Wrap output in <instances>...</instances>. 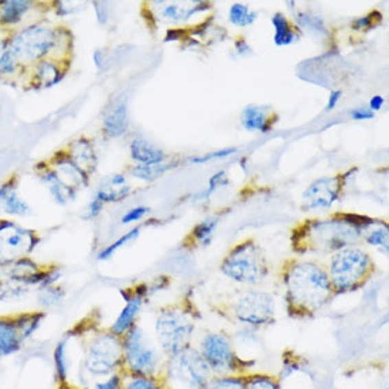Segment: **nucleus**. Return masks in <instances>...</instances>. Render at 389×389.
Listing matches in <instances>:
<instances>
[{
    "instance_id": "10",
    "label": "nucleus",
    "mask_w": 389,
    "mask_h": 389,
    "mask_svg": "<svg viewBox=\"0 0 389 389\" xmlns=\"http://www.w3.org/2000/svg\"><path fill=\"white\" fill-rule=\"evenodd\" d=\"M231 311L238 323L259 329L275 322L276 304L272 295L266 291L251 290L236 299Z\"/></svg>"
},
{
    "instance_id": "36",
    "label": "nucleus",
    "mask_w": 389,
    "mask_h": 389,
    "mask_svg": "<svg viewBox=\"0 0 389 389\" xmlns=\"http://www.w3.org/2000/svg\"><path fill=\"white\" fill-rule=\"evenodd\" d=\"M125 389H166L159 377H129Z\"/></svg>"
},
{
    "instance_id": "28",
    "label": "nucleus",
    "mask_w": 389,
    "mask_h": 389,
    "mask_svg": "<svg viewBox=\"0 0 389 389\" xmlns=\"http://www.w3.org/2000/svg\"><path fill=\"white\" fill-rule=\"evenodd\" d=\"M247 378L241 375L211 377L201 389H245Z\"/></svg>"
},
{
    "instance_id": "42",
    "label": "nucleus",
    "mask_w": 389,
    "mask_h": 389,
    "mask_svg": "<svg viewBox=\"0 0 389 389\" xmlns=\"http://www.w3.org/2000/svg\"><path fill=\"white\" fill-rule=\"evenodd\" d=\"M375 17H379V13L374 12L371 14L362 16V17L354 20L353 29L354 30H368V29H373L375 26Z\"/></svg>"
},
{
    "instance_id": "31",
    "label": "nucleus",
    "mask_w": 389,
    "mask_h": 389,
    "mask_svg": "<svg viewBox=\"0 0 389 389\" xmlns=\"http://www.w3.org/2000/svg\"><path fill=\"white\" fill-rule=\"evenodd\" d=\"M140 232H142V227H136V228L131 230L129 232H126L125 235L120 236L119 239H116L115 242H112L111 245H108L105 249H102V251L100 252L98 260H108V259H111L120 248L129 245L131 242H133L135 239H137V236L140 235Z\"/></svg>"
},
{
    "instance_id": "29",
    "label": "nucleus",
    "mask_w": 389,
    "mask_h": 389,
    "mask_svg": "<svg viewBox=\"0 0 389 389\" xmlns=\"http://www.w3.org/2000/svg\"><path fill=\"white\" fill-rule=\"evenodd\" d=\"M218 220L216 218H207V220L199 223L191 231V238L194 239V244L197 245H210L212 241V235L216 230Z\"/></svg>"
},
{
    "instance_id": "34",
    "label": "nucleus",
    "mask_w": 389,
    "mask_h": 389,
    "mask_svg": "<svg viewBox=\"0 0 389 389\" xmlns=\"http://www.w3.org/2000/svg\"><path fill=\"white\" fill-rule=\"evenodd\" d=\"M64 299V290L57 286H48V287H40L38 293V303L47 309L57 306Z\"/></svg>"
},
{
    "instance_id": "49",
    "label": "nucleus",
    "mask_w": 389,
    "mask_h": 389,
    "mask_svg": "<svg viewBox=\"0 0 389 389\" xmlns=\"http://www.w3.org/2000/svg\"><path fill=\"white\" fill-rule=\"evenodd\" d=\"M236 48H238V53H239V54H242V53H251V47L247 44L245 40L236 41Z\"/></svg>"
},
{
    "instance_id": "8",
    "label": "nucleus",
    "mask_w": 389,
    "mask_h": 389,
    "mask_svg": "<svg viewBox=\"0 0 389 389\" xmlns=\"http://www.w3.org/2000/svg\"><path fill=\"white\" fill-rule=\"evenodd\" d=\"M155 333L157 347L163 354L170 357L191 346L194 322L179 307L163 309L157 315Z\"/></svg>"
},
{
    "instance_id": "46",
    "label": "nucleus",
    "mask_w": 389,
    "mask_h": 389,
    "mask_svg": "<svg viewBox=\"0 0 389 389\" xmlns=\"http://www.w3.org/2000/svg\"><path fill=\"white\" fill-rule=\"evenodd\" d=\"M351 116L357 120H362V119H373L374 118V112L371 109L367 108H355L351 111Z\"/></svg>"
},
{
    "instance_id": "32",
    "label": "nucleus",
    "mask_w": 389,
    "mask_h": 389,
    "mask_svg": "<svg viewBox=\"0 0 389 389\" xmlns=\"http://www.w3.org/2000/svg\"><path fill=\"white\" fill-rule=\"evenodd\" d=\"M3 210L6 214L9 215H17V216H24V215H27L30 212V207L26 201H23L19 196H17V192H16V188L13 187L8 194H6V197L3 200Z\"/></svg>"
},
{
    "instance_id": "26",
    "label": "nucleus",
    "mask_w": 389,
    "mask_h": 389,
    "mask_svg": "<svg viewBox=\"0 0 389 389\" xmlns=\"http://www.w3.org/2000/svg\"><path fill=\"white\" fill-rule=\"evenodd\" d=\"M176 164L159 163V164H136L131 168L133 177H137L144 181H153L163 176L167 170H172Z\"/></svg>"
},
{
    "instance_id": "6",
    "label": "nucleus",
    "mask_w": 389,
    "mask_h": 389,
    "mask_svg": "<svg viewBox=\"0 0 389 389\" xmlns=\"http://www.w3.org/2000/svg\"><path fill=\"white\" fill-rule=\"evenodd\" d=\"M211 377L212 373L200 351L190 346L167 357L162 382L166 389L170 386L173 389H201Z\"/></svg>"
},
{
    "instance_id": "43",
    "label": "nucleus",
    "mask_w": 389,
    "mask_h": 389,
    "mask_svg": "<svg viewBox=\"0 0 389 389\" xmlns=\"http://www.w3.org/2000/svg\"><path fill=\"white\" fill-rule=\"evenodd\" d=\"M227 184V179H225V172H220V173H216L211 177L210 180V187L205 192V197H210L211 194L218 188V187H221V186H225Z\"/></svg>"
},
{
    "instance_id": "44",
    "label": "nucleus",
    "mask_w": 389,
    "mask_h": 389,
    "mask_svg": "<svg viewBox=\"0 0 389 389\" xmlns=\"http://www.w3.org/2000/svg\"><path fill=\"white\" fill-rule=\"evenodd\" d=\"M102 208H104V203H102V201H100L98 199H93V200L91 201V204L88 205V210H87V215H85V218H87V220H92V218L98 216V215L101 214Z\"/></svg>"
},
{
    "instance_id": "15",
    "label": "nucleus",
    "mask_w": 389,
    "mask_h": 389,
    "mask_svg": "<svg viewBox=\"0 0 389 389\" xmlns=\"http://www.w3.org/2000/svg\"><path fill=\"white\" fill-rule=\"evenodd\" d=\"M278 120V115L269 107H247L241 113V124L249 132H271Z\"/></svg>"
},
{
    "instance_id": "1",
    "label": "nucleus",
    "mask_w": 389,
    "mask_h": 389,
    "mask_svg": "<svg viewBox=\"0 0 389 389\" xmlns=\"http://www.w3.org/2000/svg\"><path fill=\"white\" fill-rule=\"evenodd\" d=\"M373 224L375 221L371 218L355 214H338L327 220L304 221L293 230L291 247L300 255L309 252L334 254L357 244L364 230Z\"/></svg>"
},
{
    "instance_id": "4",
    "label": "nucleus",
    "mask_w": 389,
    "mask_h": 389,
    "mask_svg": "<svg viewBox=\"0 0 389 389\" xmlns=\"http://www.w3.org/2000/svg\"><path fill=\"white\" fill-rule=\"evenodd\" d=\"M124 370L128 377H159L162 351L151 335L142 327L135 326L122 337Z\"/></svg>"
},
{
    "instance_id": "7",
    "label": "nucleus",
    "mask_w": 389,
    "mask_h": 389,
    "mask_svg": "<svg viewBox=\"0 0 389 389\" xmlns=\"http://www.w3.org/2000/svg\"><path fill=\"white\" fill-rule=\"evenodd\" d=\"M82 368L91 377H108L115 373H122V338L111 331L95 335L85 348Z\"/></svg>"
},
{
    "instance_id": "21",
    "label": "nucleus",
    "mask_w": 389,
    "mask_h": 389,
    "mask_svg": "<svg viewBox=\"0 0 389 389\" xmlns=\"http://www.w3.org/2000/svg\"><path fill=\"white\" fill-rule=\"evenodd\" d=\"M69 157L74 160V163L87 175L89 173V170L92 172L95 168L96 156L91 142L87 139H78L74 144H72Z\"/></svg>"
},
{
    "instance_id": "22",
    "label": "nucleus",
    "mask_w": 389,
    "mask_h": 389,
    "mask_svg": "<svg viewBox=\"0 0 389 389\" xmlns=\"http://www.w3.org/2000/svg\"><path fill=\"white\" fill-rule=\"evenodd\" d=\"M68 348H69V337H64L63 340L56 344L53 351V362H54V371H56V379L60 385H65L69 378V357H68Z\"/></svg>"
},
{
    "instance_id": "38",
    "label": "nucleus",
    "mask_w": 389,
    "mask_h": 389,
    "mask_svg": "<svg viewBox=\"0 0 389 389\" xmlns=\"http://www.w3.org/2000/svg\"><path fill=\"white\" fill-rule=\"evenodd\" d=\"M296 21L299 26L306 27L314 33H326V27L322 19H319L318 16H311V14H306V13H299L296 16Z\"/></svg>"
},
{
    "instance_id": "2",
    "label": "nucleus",
    "mask_w": 389,
    "mask_h": 389,
    "mask_svg": "<svg viewBox=\"0 0 389 389\" xmlns=\"http://www.w3.org/2000/svg\"><path fill=\"white\" fill-rule=\"evenodd\" d=\"M282 282L287 311L296 319L310 318L334 295L327 271L315 262L287 260L282 269Z\"/></svg>"
},
{
    "instance_id": "33",
    "label": "nucleus",
    "mask_w": 389,
    "mask_h": 389,
    "mask_svg": "<svg viewBox=\"0 0 389 389\" xmlns=\"http://www.w3.org/2000/svg\"><path fill=\"white\" fill-rule=\"evenodd\" d=\"M256 19V13L249 10L248 6L242 3H235L230 9V20L238 27H245L252 24Z\"/></svg>"
},
{
    "instance_id": "14",
    "label": "nucleus",
    "mask_w": 389,
    "mask_h": 389,
    "mask_svg": "<svg viewBox=\"0 0 389 389\" xmlns=\"http://www.w3.org/2000/svg\"><path fill=\"white\" fill-rule=\"evenodd\" d=\"M149 291V286L143 285V286H137L135 289L122 290L124 295V300H126V306L120 310V313L118 314L116 320L112 323L111 326V333L122 338L126 333H129L135 326H136V320L137 315L142 310L146 293Z\"/></svg>"
},
{
    "instance_id": "30",
    "label": "nucleus",
    "mask_w": 389,
    "mask_h": 389,
    "mask_svg": "<svg viewBox=\"0 0 389 389\" xmlns=\"http://www.w3.org/2000/svg\"><path fill=\"white\" fill-rule=\"evenodd\" d=\"M204 5L205 3L196 5V8H194V9H186V8H181L179 5H168V6H166L163 9L162 17L166 21H168V23H180V21L187 20L194 13H197L200 10H204L205 8H210V6H204Z\"/></svg>"
},
{
    "instance_id": "37",
    "label": "nucleus",
    "mask_w": 389,
    "mask_h": 389,
    "mask_svg": "<svg viewBox=\"0 0 389 389\" xmlns=\"http://www.w3.org/2000/svg\"><path fill=\"white\" fill-rule=\"evenodd\" d=\"M366 241H367L368 245L379 248L385 255L388 254L389 234H388V228L386 227H381V228H375V230L370 231L368 235L366 236Z\"/></svg>"
},
{
    "instance_id": "16",
    "label": "nucleus",
    "mask_w": 389,
    "mask_h": 389,
    "mask_svg": "<svg viewBox=\"0 0 389 389\" xmlns=\"http://www.w3.org/2000/svg\"><path fill=\"white\" fill-rule=\"evenodd\" d=\"M26 343L16 318H0V359L19 353Z\"/></svg>"
},
{
    "instance_id": "12",
    "label": "nucleus",
    "mask_w": 389,
    "mask_h": 389,
    "mask_svg": "<svg viewBox=\"0 0 389 389\" xmlns=\"http://www.w3.org/2000/svg\"><path fill=\"white\" fill-rule=\"evenodd\" d=\"M38 244V238L32 230L21 228L12 221H0V266H3V256L12 254V260L19 255H29Z\"/></svg>"
},
{
    "instance_id": "25",
    "label": "nucleus",
    "mask_w": 389,
    "mask_h": 389,
    "mask_svg": "<svg viewBox=\"0 0 389 389\" xmlns=\"http://www.w3.org/2000/svg\"><path fill=\"white\" fill-rule=\"evenodd\" d=\"M64 74H61V71L57 68V65L53 61H40L36 69V80L41 87L48 88L58 84L63 80Z\"/></svg>"
},
{
    "instance_id": "23",
    "label": "nucleus",
    "mask_w": 389,
    "mask_h": 389,
    "mask_svg": "<svg viewBox=\"0 0 389 389\" xmlns=\"http://www.w3.org/2000/svg\"><path fill=\"white\" fill-rule=\"evenodd\" d=\"M32 8V2L27 0H6L0 3V23L16 24Z\"/></svg>"
},
{
    "instance_id": "19",
    "label": "nucleus",
    "mask_w": 389,
    "mask_h": 389,
    "mask_svg": "<svg viewBox=\"0 0 389 389\" xmlns=\"http://www.w3.org/2000/svg\"><path fill=\"white\" fill-rule=\"evenodd\" d=\"M131 156L137 164H159L166 160L164 152L144 139H135L131 143Z\"/></svg>"
},
{
    "instance_id": "35",
    "label": "nucleus",
    "mask_w": 389,
    "mask_h": 389,
    "mask_svg": "<svg viewBox=\"0 0 389 389\" xmlns=\"http://www.w3.org/2000/svg\"><path fill=\"white\" fill-rule=\"evenodd\" d=\"M245 389H280V382L275 377L256 374L247 378Z\"/></svg>"
},
{
    "instance_id": "50",
    "label": "nucleus",
    "mask_w": 389,
    "mask_h": 389,
    "mask_svg": "<svg viewBox=\"0 0 389 389\" xmlns=\"http://www.w3.org/2000/svg\"><path fill=\"white\" fill-rule=\"evenodd\" d=\"M13 188V184L9 183V184H3L2 187H0V204L3 203L5 197H6V194Z\"/></svg>"
},
{
    "instance_id": "20",
    "label": "nucleus",
    "mask_w": 389,
    "mask_h": 389,
    "mask_svg": "<svg viewBox=\"0 0 389 389\" xmlns=\"http://www.w3.org/2000/svg\"><path fill=\"white\" fill-rule=\"evenodd\" d=\"M41 180L47 184L48 190H50L53 199L60 204L65 205L68 201L74 200L76 197V188L65 183L58 173L56 172H45L41 175Z\"/></svg>"
},
{
    "instance_id": "45",
    "label": "nucleus",
    "mask_w": 389,
    "mask_h": 389,
    "mask_svg": "<svg viewBox=\"0 0 389 389\" xmlns=\"http://www.w3.org/2000/svg\"><path fill=\"white\" fill-rule=\"evenodd\" d=\"M232 153H235V149H227V151H220V152L211 153V155H208V156H205V157L191 159V162H194V163H205V162H208V160H211V159H215V157H225V156H230V155H232Z\"/></svg>"
},
{
    "instance_id": "40",
    "label": "nucleus",
    "mask_w": 389,
    "mask_h": 389,
    "mask_svg": "<svg viewBox=\"0 0 389 389\" xmlns=\"http://www.w3.org/2000/svg\"><path fill=\"white\" fill-rule=\"evenodd\" d=\"M17 68V58L10 53L5 52L0 56V74H13Z\"/></svg>"
},
{
    "instance_id": "24",
    "label": "nucleus",
    "mask_w": 389,
    "mask_h": 389,
    "mask_svg": "<svg viewBox=\"0 0 389 389\" xmlns=\"http://www.w3.org/2000/svg\"><path fill=\"white\" fill-rule=\"evenodd\" d=\"M272 24L275 27L274 40L278 45H289V44L295 43L298 40V37H299L298 29L286 19V16L276 13L272 17Z\"/></svg>"
},
{
    "instance_id": "48",
    "label": "nucleus",
    "mask_w": 389,
    "mask_h": 389,
    "mask_svg": "<svg viewBox=\"0 0 389 389\" xmlns=\"http://www.w3.org/2000/svg\"><path fill=\"white\" fill-rule=\"evenodd\" d=\"M382 105H384V98H382V96H379V95H375L374 98L370 101V109H371L373 112L381 109Z\"/></svg>"
},
{
    "instance_id": "3",
    "label": "nucleus",
    "mask_w": 389,
    "mask_h": 389,
    "mask_svg": "<svg viewBox=\"0 0 389 389\" xmlns=\"http://www.w3.org/2000/svg\"><path fill=\"white\" fill-rule=\"evenodd\" d=\"M374 272L375 263L366 251L347 247L333 254L327 274L333 293L342 295L362 287Z\"/></svg>"
},
{
    "instance_id": "47",
    "label": "nucleus",
    "mask_w": 389,
    "mask_h": 389,
    "mask_svg": "<svg viewBox=\"0 0 389 389\" xmlns=\"http://www.w3.org/2000/svg\"><path fill=\"white\" fill-rule=\"evenodd\" d=\"M340 98H342V92H340V91H334V92H331L330 98H329V102H327V108H326V111H331V109H334V108H335V105H337V102L340 101Z\"/></svg>"
},
{
    "instance_id": "18",
    "label": "nucleus",
    "mask_w": 389,
    "mask_h": 389,
    "mask_svg": "<svg viewBox=\"0 0 389 389\" xmlns=\"http://www.w3.org/2000/svg\"><path fill=\"white\" fill-rule=\"evenodd\" d=\"M131 191V187L126 184V177L124 175H111L107 177L98 191H96L95 199H98L102 203H116L124 200Z\"/></svg>"
},
{
    "instance_id": "13",
    "label": "nucleus",
    "mask_w": 389,
    "mask_h": 389,
    "mask_svg": "<svg viewBox=\"0 0 389 389\" xmlns=\"http://www.w3.org/2000/svg\"><path fill=\"white\" fill-rule=\"evenodd\" d=\"M346 176L322 177L311 183L303 192V210H319L331 207L342 196Z\"/></svg>"
},
{
    "instance_id": "5",
    "label": "nucleus",
    "mask_w": 389,
    "mask_h": 389,
    "mask_svg": "<svg viewBox=\"0 0 389 389\" xmlns=\"http://www.w3.org/2000/svg\"><path fill=\"white\" fill-rule=\"evenodd\" d=\"M221 272L238 283L256 285L269 275V263L256 242L247 239L235 245L224 258Z\"/></svg>"
},
{
    "instance_id": "9",
    "label": "nucleus",
    "mask_w": 389,
    "mask_h": 389,
    "mask_svg": "<svg viewBox=\"0 0 389 389\" xmlns=\"http://www.w3.org/2000/svg\"><path fill=\"white\" fill-rule=\"evenodd\" d=\"M199 351L212 374L236 375L245 368L230 337L224 333H207L201 340Z\"/></svg>"
},
{
    "instance_id": "27",
    "label": "nucleus",
    "mask_w": 389,
    "mask_h": 389,
    "mask_svg": "<svg viewBox=\"0 0 389 389\" xmlns=\"http://www.w3.org/2000/svg\"><path fill=\"white\" fill-rule=\"evenodd\" d=\"M16 319L24 342H27V340L32 338L36 334V331L40 329L44 319V313H26L16 315Z\"/></svg>"
},
{
    "instance_id": "41",
    "label": "nucleus",
    "mask_w": 389,
    "mask_h": 389,
    "mask_svg": "<svg viewBox=\"0 0 389 389\" xmlns=\"http://www.w3.org/2000/svg\"><path fill=\"white\" fill-rule=\"evenodd\" d=\"M151 212V208H148V207H136V208H132L128 214H125L124 216H122V223L124 225H126V224H132V223H137V221H140L142 218L146 215V214H149Z\"/></svg>"
},
{
    "instance_id": "17",
    "label": "nucleus",
    "mask_w": 389,
    "mask_h": 389,
    "mask_svg": "<svg viewBox=\"0 0 389 389\" xmlns=\"http://www.w3.org/2000/svg\"><path fill=\"white\" fill-rule=\"evenodd\" d=\"M128 104L125 100L113 102L104 115L102 128L108 137H119L128 131Z\"/></svg>"
},
{
    "instance_id": "11",
    "label": "nucleus",
    "mask_w": 389,
    "mask_h": 389,
    "mask_svg": "<svg viewBox=\"0 0 389 389\" xmlns=\"http://www.w3.org/2000/svg\"><path fill=\"white\" fill-rule=\"evenodd\" d=\"M6 48L16 58L37 60L50 53L57 44V32L45 26H30L14 36ZM5 50V52H6Z\"/></svg>"
},
{
    "instance_id": "39",
    "label": "nucleus",
    "mask_w": 389,
    "mask_h": 389,
    "mask_svg": "<svg viewBox=\"0 0 389 389\" xmlns=\"http://www.w3.org/2000/svg\"><path fill=\"white\" fill-rule=\"evenodd\" d=\"M93 389H125L124 373H115L108 375L105 379L95 382Z\"/></svg>"
}]
</instances>
